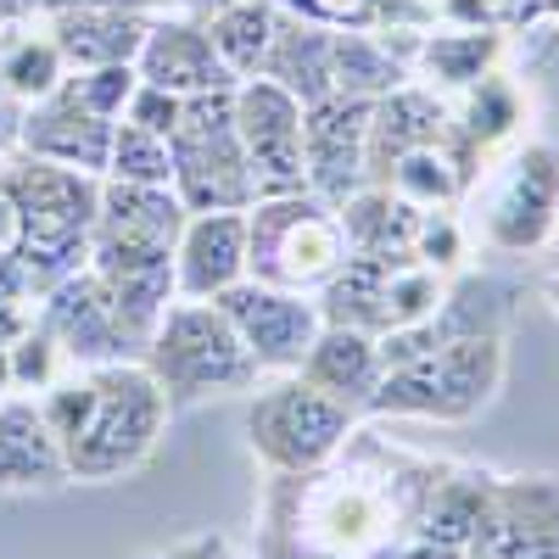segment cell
I'll list each match as a JSON object with an SVG mask.
<instances>
[{"label": "cell", "instance_id": "cell-10", "mask_svg": "<svg viewBox=\"0 0 559 559\" xmlns=\"http://www.w3.org/2000/svg\"><path fill=\"white\" fill-rule=\"evenodd\" d=\"M236 134L241 152L263 197H297L308 191V168H302V102L292 90H280L274 79L252 73L236 84Z\"/></svg>", "mask_w": 559, "mask_h": 559}, {"label": "cell", "instance_id": "cell-29", "mask_svg": "<svg viewBox=\"0 0 559 559\" xmlns=\"http://www.w3.org/2000/svg\"><path fill=\"white\" fill-rule=\"evenodd\" d=\"M319 28H364V34H426L437 28V0H274Z\"/></svg>", "mask_w": 559, "mask_h": 559}, {"label": "cell", "instance_id": "cell-42", "mask_svg": "<svg viewBox=\"0 0 559 559\" xmlns=\"http://www.w3.org/2000/svg\"><path fill=\"white\" fill-rule=\"evenodd\" d=\"M543 302H548V308H554V313H559V269H554V274H548V280H543Z\"/></svg>", "mask_w": 559, "mask_h": 559}, {"label": "cell", "instance_id": "cell-11", "mask_svg": "<svg viewBox=\"0 0 559 559\" xmlns=\"http://www.w3.org/2000/svg\"><path fill=\"white\" fill-rule=\"evenodd\" d=\"M464 559H559V476H498Z\"/></svg>", "mask_w": 559, "mask_h": 559}, {"label": "cell", "instance_id": "cell-17", "mask_svg": "<svg viewBox=\"0 0 559 559\" xmlns=\"http://www.w3.org/2000/svg\"><path fill=\"white\" fill-rule=\"evenodd\" d=\"M448 134H453V107L426 84H397L392 96L369 102V152H364L369 185H386L392 163L419 146H448Z\"/></svg>", "mask_w": 559, "mask_h": 559}, {"label": "cell", "instance_id": "cell-13", "mask_svg": "<svg viewBox=\"0 0 559 559\" xmlns=\"http://www.w3.org/2000/svg\"><path fill=\"white\" fill-rule=\"evenodd\" d=\"M515 302L521 292L503 286L492 274H459L448 280L442 302L419 319V324H403V331L381 336V358L386 369L397 364H414L437 347H453V342H476V336H509V324H515Z\"/></svg>", "mask_w": 559, "mask_h": 559}, {"label": "cell", "instance_id": "cell-9", "mask_svg": "<svg viewBox=\"0 0 559 559\" xmlns=\"http://www.w3.org/2000/svg\"><path fill=\"white\" fill-rule=\"evenodd\" d=\"M559 229V146L554 140H526L521 152L492 174L481 202V241L492 252H543Z\"/></svg>", "mask_w": 559, "mask_h": 559}, {"label": "cell", "instance_id": "cell-27", "mask_svg": "<svg viewBox=\"0 0 559 559\" xmlns=\"http://www.w3.org/2000/svg\"><path fill=\"white\" fill-rule=\"evenodd\" d=\"M408 62L397 34H364V28H331V84L336 96L381 102L397 84H408Z\"/></svg>", "mask_w": 559, "mask_h": 559}, {"label": "cell", "instance_id": "cell-25", "mask_svg": "<svg viewBox=\"0 0 559 559\" xmlns=\"http://www.w3.org/2000/svg\"><path fill=\"white\" fill-rule=\"evenodd\" d=\"M492 481H498V471H487V464H453L437 487V498H431V509H426L414 559H464Z\"/></svg>", "mask_w": 559, "mask_h": 559}, {"label": "cell", "instance_id": "cell-15", "mask_svg": "<svg viewBox=\"0 0 559 559\" xmlns=\"http://www.w3.org/2000/svg\"><path fill=\"white\" fill-rule=\"evenodd\" d=\"M39 331L57 342V353L73 364V369H96V364H123L129 347H140L123 319L107 297V286L96 274H90V263L79 274H68L62 286L45 292V313H39Z\"/></svg>", "mask_w": 559, "mask_h": 559}, {"label": "cell", "instance_id": "cell-1", "mask_svg": "<svg viewBox=\"0 0 559 559\" xmlns=\"http://www.w3.org/2000/svg\"><path fill=\"white\" fill-rule=\"evenodd\" d=\"M448 471L453 459L414 453L358 419L319 471L269 481L258 559H414Z\"/></svg>", "mask_w": 559, "mask_h": 559}, {"label": "cell", "instance_id": "cell-22", "mask_svg": "<svg viewBox=\"0 0 559 559\" xmlns=\"http://www.w3.org/2000/svg\"><path fill=\"white\" fill-rule=\"evenodd\" d=\"M403 45V62L414 79H426V90H471L476 79H487L503 51H509V39L498 28H426V34H397Z\"/></svg>", "mask_w": 559, "mask_h": 559}, {"label": "cell", "instance_id": "cell-6", "mask_svg": "<svg viewBox=\"0 0 559 559\" xmlns=\"http://www.w3.org/2000/svg\"><path fill=\"white\" fill-rule=\"evenodd\" d=\"M174 157V197L185 213H247L258 202V185L236 134V90L185 96L179 123L168 134Z\"/></svg>", "mask_w": 559, "mask_h": 559}, {"label": "cell", "instance_id": "cell-33", "mask_svg": "<svg viewBox=\"0 0 559 559\" xmlns=\"http://www.w3.org/2000/svg\"><path fill=\"white\" fill-rule=\"evenodd\" d=\"M107 179L123 185H174V157H168V140L140 129V123H112V152H107Z\"/></svg>", "mask_w": 559, "mask_h": 559}, {"label": "cell", "instance_id": "cell-2", "mask_svg": "<svg viewBox=\"0 0 559 559\" xmlns=\"http://www.w3.org/2000/svg\"><path fill=\"white\" fill-rule=\"evenodd\" d=\"M45 419L62 442L68 481L107 487L146 464L168 431V397L140 358L73 369L68 381H51L39 397Z\"/></svg>", "mask_w": 559, "mask_h": 559}, {"label": "cell", "instance_id": "cell-12", "mask_svg": "<svg viewBox=\"0 0 559 559\" xmlns=\"http://www.w3.org/2000/svg\"><path fill=\"white\" fill-rule=\"evenodd\" d=\"M213 302L224 308L229 324H236V336L247 342V353L258 358L263 376H286V369H297L308 358L313 336L324 331L319 297L280 292V286H263V280H236V286L218 292Z\"/></svg>", "mask_w": 559, "mask_h": 559}, {"label": "cell", "instance_id": "cell-26", "mask_svg": "<svg viewBox=\"0 0 559 559\" xmlns=\"http://www.w3.org/2000/svg\"><path fill=\"white\" fill-rule=\"evenodd\" d=\"M258 73L274 79L280 90H292L302 107L336 96V84H331V28L280 12L274 17V39H269V57H263Z\"/></svg>", "mask_w": 559, "mask_h": 559}, {"label": "cell", "instance_id": "cell-8", "mask_svg": "<svg viewBox=\"0 0 559 559\" xmlns=\"http://www.w3.org/2000/svg\"><path fill=\"white\" fill-rule=\"evenodd\" d=\"M358 419H364L358 408L336 403L331 392L302 381L297 369H286V376H274L269 386L252 392L247 448L263 459L269 476H302V471H319V464L353 437Z\"/></svg>", "mask_w": 559, "mask_h": 559}, {"label": "cell", "instance_id": "cell-37", "mask_svg": "<svg viewBox=\"0 0 559 559\" xmlns=\"http://www.w3.org/2000/svg\"><path fill=\"white\" fill-rule=\"evenodd\" d=\"M118 118H129V123H140V129H152V134H174V123H179V96H168V90H157V84H134V96L123 102V112Z\"/></svg>", "mask_w": 559, "mask_h": 559}, {"label": "cell", "instance_id": "cell-5", "mask_svg": "<svg viewBox=\"0 0 559 559\" xmlns=\"http://www.w3.org/2000/svg\"><path fill=\"white\" fill-rule=\"evenodd\" d=\"M509 376V336H476L437 347L414 364H397L381 376L376 397L364 403V419H437V426H464L476 419Z\"/></svg>", "mask_w": 559, "mask_h": 559}, {"label": "cell", "instance_id": "cell-30", "mask_svg": "<svg viewBox=\"0 0 559 559\" xmlns=\"http://www.w3.org/2000/svg\"><path fill=\"white\" fill-rule=\"evenodd\" d=\"M274 17L280 7L274 0H236V7H218L213 23H207V39L218 62L236 73V79H252L269 57V39H274Z\"/></svg>", "mask_w": 559, "mask_h": 559}, {"label": "cell", "instance_id": "cell-28", "mask_svg": "<svg viewBox=\"0 0 559 559\" xmlns=\"http://www.w3.org/2000/svg\"><path fill=\"white\" fill-rule=\"evenodd\" d=\"M336 218H342L347 252H414V229L426 218V207L403 202L386 185H364L336 207Z\"/></svg>", "mask_w": 559, "mask_h": 559}, {"label": "cell", "instance_id": "cell-41", "mask_svg": "<svg viewBox=\"0 0 559 559\" xmlns=\"http://www.w3.org/2000/svg\"><path fill=\"white\" fill-rule=\"evenodd\" d=\"M17 247V207H12V197L0 191V252H12Z\"/></svg>", "mask_w": 559, "mask_h": 559}, {"label": "cell", "instance_id": "cell-4", "mask_svg": "<svg viewBox=\"0 0 559 559\" xmlns=\"http://www.w3.org/2000/svg\"><path fill=\"white\" fill-rule=\"evenodd\" d=\"M140 364L152 369L168 408H191V403H207L218 392H252L263 376L258 358L247 353V342L236 336V324L224 319V308L191 302V297L168 302Z\"/></svg>", "mask_w": 559, "mask_h": 559}, {"label": "cell", "instance_id": "cell-36", "mask_svg": "<svg viewBox=\"0 0 559 559\" xmlns=\"http://www.w3.org/2000/svg\"><path fill=\"white\" fill-rule=\"evenodd\" d=\"M414 258L448 274L464 258V224L448 207H426V218H419V229H414Z\"/></svg>", "mask_w": 559, "mask_h": 559}, {"label": "cell", "instance_id": "cell-19", "mask_svg": "<svg viewBox=\"0 0 559 559\" xmlns=\"http://www.w3.org/2000/svg\"><path fill=\"white\" fill-rule=\"evenodd\" d=\"M17 152L45 157V163H62L79 174H107V152H112V118L79 107L68 90L57 84L45 102H34L23 112V140Z\"/></svg>", "mask_w": 559, "mask_h": 559}, {"label": "cell", "instance_id": "cell-21", "mask_svg": "<svg viewBox=\"0 0 559 559\" xmlns=\"http://www.w3.org/2000/svg\"><path fill=\"white\" fill-rule=\"evenodd\" d=\"M68 487V459L51 419L34 397L0 403V492H57Z\"/></svg>", "mask_w": 559, "mask_h": 559}, {"label": "cell", "instance_id": "cell-32", "mask_svg": "<svg viewBox=\"0 0 559 559\" xmlns=\"http://www.w3.org/2000/svg\"><path fill=\"white\" fill-rule=\"evenodd\" d=\"M386 191H397L414 207H453V202H464L471 185H464V174L448 157V146H419V152H408V157L392 163Z\"/></svg>", "mask_w": 559, "mask_h": 559}, {"label": "cell", "instance_id": "cell-24", "mask_svg": "<svg viewBox=\"0 0 559 559\" xmlns=\"http://www.w3.org/2000/svg\"><path fill=\"white\" fill-rule=\"evenodd\" d=\"M146 17L140 7H79V12H51V39L68 68H118L134 62L146 45Z\"/></svg>", "mask_w": 559, "mask_h": 559}, {"label": "cell", "instance_id": "cell-23", "mask_svg": "<svg viewBox=\"0 0 559 559\" xmlns=\"http://www.w3.org/2000/svg\"><path fill=\"white\" fill-rule=\"evenodd\" d=\"M297 376L364 414V403L376 397V386L386 376V358H381L376 336L353 331V324H324V331L313 336V347H308V358L297 364Z\"/></svg>", "mask_w": 559, "mask_h": 559}, {"label": "cell", "instance_id": "cell-16", "mask_svg": "<svg viewBox=\"0 0 559 559\" xmlns=\"http://www.w3.org/2000/svg\"><path fill=\"white\" fill-rule=\"evenodd\" d=\"M236 280H247V213H185L174 241V292L213 302Z\"/></svg>", "mask_w": 559, "mask_h": 559}, {"label": "cell", "instance_id": "cell-31", "mask_svg": "<svg viewBox=\"0 0 559 559\" xmlns=\"http://www.w3.org/2000/svg\"><path fill=\"white\" fill-rule=\"evenodd\" d=\"M62 79H68V62H62L51 34H23V28L0 34V84H7L23 107L45 102Z\"/></svg>", "mask_w": 559, "mask_h": 559}, {"label": "cell", "instance_id": "cell-44", "mask_svg": "<svg viewBox=\"0 0 559 559\" xmlns=\"http://www.w3.org/2000/svg\"><path fill=\"white\" fill-rule=\"evenodd\" d=\"M202 7H213V12H218V7H236V0H202Z\"/></svg>", "mask_w": 559, "mask_h": 559}, {"label": "cell", "instance_id": "cell-14", "mask_svg": "<svg viewBox=\"0 0 559 559\" xmlns=\"http://www.w3.org/2000/svg\"><path fill=\"white\" fill-rule=\"evenodd\" d=\"M369 102L364 96H324L302 107V168L319 202L342 207L353 191L369 185Z\"/></svg>", "mask_w": 559, "mask_h": 559}, {"label": "cell", "instance_id": "cell-40", "mask_svg": "<svg viewBox=\"0 0 559 559\" xmlns=\"http://www.w3.org/2000/svg\"><path fill=\"white\" fill-rule=\"evenodd\" d=\"M79 7H146V0H34V12H79Z\"/></svg>", "mask_w": 559, "mask_h": 559}, {"label": "cell", "instance_id": "cell-39", "mask_svg": "<svg viewBox=\"0 0 559 559\" xmlns=\"http://www.w3.org/2000/svg\"><path fill=\"white\" fill-rule=\"evenodd\" d=\"M152 559H236V554H229L224 537H191V543H179L168 554H152Z\"/></svg>", "mask_w": 559, "mask_h": 559}, {"label": "cell", "instance_id": "cell-35", "mask_svg": "<svg viewBox=\"0 0 559 559\" xmlns=\"http://www.w3.org/2000/svg\"><path fill=\"white\" fill-rule=\"evenodd\" d=\"M57 364H62V353H57V342L45 336L39 324H28V331L7 347V376H12L17 392H45L57 381Z\"/></svg>", "mask_w": 559, "mask_h": 559}, {"label": "cell", "instance_id": "cell-18", "mask_svg": "<svg viewBox=\"0 0 559 559\" xmlns=\"http://www.w3.org/2000/svg\"><path fill=\"white\" fill-rule=\"evenodd\" d=\"M134 79L168 90V96H179V102L241 84L236 73L218 62L207 28L202 23H185V17H163V23L146 28V45H140V57H134Z\"/></svg>", "mask_w": 559, "mask_h": 559}, {"label": "cell", "instance_id": "cell-34", "mask_svg": "<svg viewBox=\"0 0 559 559\" xmlns=\"http://www.w3.org/2000/svg\"><path fill=\"white\" fill-rule=\"evenodd\" d=\"M134 62H118V68H79L73 79H62V90L79 102V107H90V112H102V118H118L123 112V102L134 96Z\"/></svg>", "mask_w": 559, "mask_h": 559}, {"label": "cell", "instance_id": "cell-20", "mask_svg": "<svg viewBox=\"0 0 559 559\" xmlns=\"http://www.w3.org/2000/svg\"><path fill=\"white\" fill-rule=\"evenodd\" d=\"M526 123V96L521 84L503 68H492L487 79H476L471 90H459L453 107V134H448V157L459 163L464 185H476V168L487 152H498L503 140H515V129Z\"/></svg>", "mask_w": 559, "mask_h": 559}, {"label": "cell", "instance_id": "cell-7", "mask_svg": "<svg viewBox=\"0 0 559 559\" xmlns=\"http://www.w3.org/2000/svg\"><path fill=\"white\" fill-rule=\"evenodd\" d=\"M342 263H347L342 218L313 191L263 197L247 207V280L313 297Z\"/></svg>", "mask_w": 559, "mask_h": 559}, {"label": "cell", "instance_id": "cell-3", "mask_svg": "<svg viewBox=\"0 0 559 559\" xmlns=\"http://www.w3.org/2000/svg\"><path fill=\"white\" fill-rule=\"evenodd\" d=\"M0 191L17 207V269H23V292L45 297L62 286L68 274L90 263V224H96L102 185L96 174H79L45 157H17L0 168Z\"/></svg>", "mask_w": 559, "mask_h": 559}, {"label": "cell", "instance_id": "cell-43", "mask_svg": "<svg viewBox=\"0 0 559 559\" xmlns=\"http://www.w3.org/2000/svg\"><path fill=\"white\" fill-rule=\"evenodd\" d=\"M537 7H543V12H548V17L559 23V0H537Z\"/></svg>", "mask_w": 559, "mask_h": 559}, {"label": "cell", "instance_id": "cell-38", "mask_svg": "<svg viewBox=\"0 0 559 559\" xmlns=\"http://www.w3.org/2000/svg\"><path fill=\"white\" fill-rule=\"evenodd\" d=\"M23 102L12 96L7 84H0V152H17V140H23Z\"/></svg>", "mask_w": 559, "mask_h": 559}]
</instances>
